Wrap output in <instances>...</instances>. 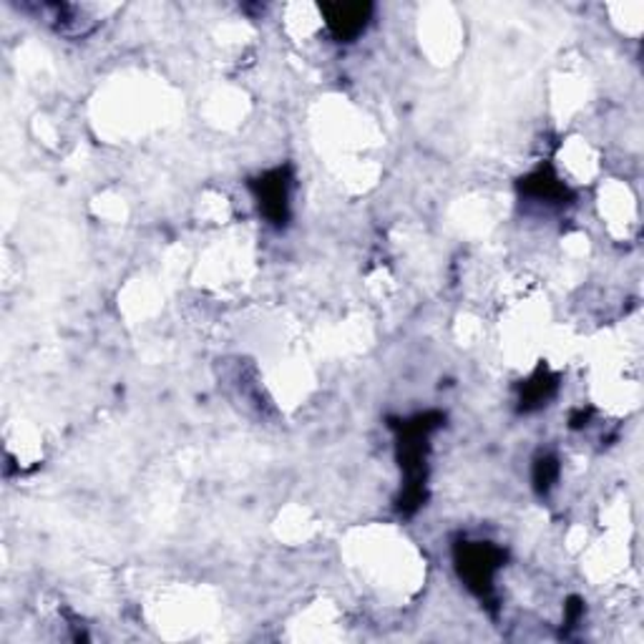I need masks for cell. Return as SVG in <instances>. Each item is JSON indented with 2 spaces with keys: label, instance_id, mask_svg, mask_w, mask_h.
<instances>
[{
  "label": "cell",
  "instance_id": "cell-1",
  "mask_svg": "<svg viewBox=\"0 0 644 644\" xmlns=\"http://www.w3.org/2000/svg\"><path fill=\"white\" fill-rule=\"evenodd\" d=\"M330 13V28L340 35V38H348L355 35L365 25V15H368V5H332L325 8Z\"/></svg>",
  "mask_w": 644,
  "mask_h": 644
}]
</instances>
